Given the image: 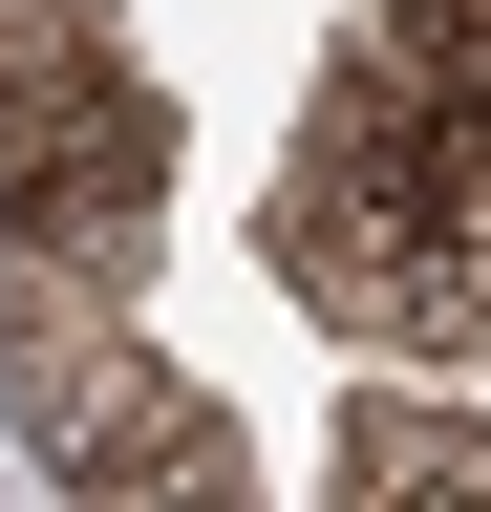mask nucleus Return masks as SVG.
Listing matches in <instances>:
<instances>
[{"mask_svg":"<svg viewBox=\"0 0 491 512\" xmlns=\"http://www.w3.org/2000/svg\"><path fill=\"white\" fill-rule=\"evenodd\" d=\"M0 406L43 427V470H65V491H235V470H257V448H235V406H214V384H171V363L129 342V320H107V299L65 278V256L22 278Z\"/></svg>","mask_w":491,"mask_h":512,"instance_id":"2","label":"nucleus"},{"mask_svg":"<svg viewBox=\"0 0 491 512\" xmlns=\"http://www.w3.org/2000/svg\"><path fill=\"white\" fill-rule=\"evenodd\" d=\"M171 214V107L86 0H0V235L22 256H129Z\"/></svg>","mask_w":491,"mask_h":512,"instance_id":"1","label":"nucleus"},{"mask_svg":"<svg viewBox=\"0 0 491 512\" xmlns=\"http://www.w3.org/2000/svg\"><path fill=\"white\" fill-rule=\"evenodd\" d=\"M342 491H385V512H449V491H491V427H427V406H363V427H342Z\"/></svg>","mask_w":491,"mask_h":512,"instance_id":"3","label":"nucleus"}]
</instances>
